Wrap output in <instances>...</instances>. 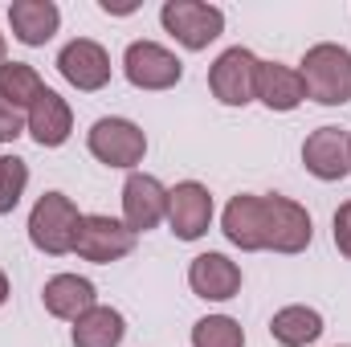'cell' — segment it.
I'll return each instance as SVG.
<instances>
[{
	"label": "cell",
	"instance_id": "1",
	"mask_svg": "<svg viewBox=\"0 0 351 347\" xmlns=\"http://www.w3.org/2000/svg\"><path fill=\"white\" fill-rule=\"evenodd\" d=\"M298 74L306 98H315L319 106H343L351 98V49L335 41H319L302 53Z\"/></svg>",
	"mask_w": 351,
	"mask_h": 347
},
{
	"label": "cell",
	"instance_id": "2",
	"mask_svg": "<svg viewBox=\"0 0 351 347\" xmlns=\"http://www.w3.org/2000/svg\"><path fill=\"white\" fill-rule=\"evenodd\" d=\"M78 225H82L78 204H74L66 192H45V196H37V204H33V213H29V241H33L41 254L62 258V254H74Z\"/></svg>",
	"mask_w": 351,
	"mask_h": 347
},
{
	"label": "cell",
	"instance_id": "3",
	"mask_svg": "<svg viewBox=\"0 0 351 347\" xmlns=\"http://www.w3.org/2000/svg\"><path fill=\"white\" fill-rule=\"evenodd\" d=\"M86 147L98 164L135 172V164H143V156H147V135H143L139 123L119 119V115H106V119H98V123L90 127Z\"/></svg>",
	"mask_w": 351,
	"mask_h": 347
},
{
	"label": "cell",
	"instance_id": "4",
	"mask_svg": "<svg viewBox=\"0 0 351 347\" xmlns=\"http://www.w3.org/2000/svg\"><path fill=\"white\" fill-rule=\"evenodd\" d=\"M160 25L172 33L184 49L200 53V49H208L225 33V12L217 4H200V0H168L160 8Z\"/></svg>",
	"mask_w": 351,
	"mask_h": 347
},
{
	"label": "cell",
	"instance_id": "5",
	"mask_svg": "<svg viewBox=\"0 0 351 347\" xmlns=\"http://www.w3.org/2000/svg\"><path fill=\"white\" fill-rule=\"evenodd\" d=\"M258 66H262V58L250 53L245 45L225 49L208 66V90H213V98L225 102V106H250L254 90H258Z\"/></svg>",
	"mask_w": 351,
	"mask_h": 347
},
{
	"label": "cell",
	"instance_id": "6",
	"mask_svg": "<svg viewBox=\"0 0 351 347\" xmlns=\"http://www.w3.org/2000/svg\"><path fill=\"white\" fill-rule=\"evenodd\" d=\"M265 200V250L274 254H302L315 237V225H311V213L290 200V196H278L269 192Z\"/></svg>",
	"mask_w": 351,
	"mask_h": 347
},
{
	"label": "cell",
	"instance_id": "7",
	"mask_svg": "<svg viewBox=\"0 0 351 347\" xmlns=\"http://www.w3.org/2000/svg\"><path fill=\"white\" fill-rule=\"evenodd\" d=\"M123 74L135 90H172L184 78V62L160 41H131L123 53Z\"/></svg>",
	"mask_w": 351,
	"mask_h": 347
},
{
	"label": "cell",
	"instance_id": "8",
	"mask_svg": "<svg viewBox=\"0 0 351 347\" xmlns=\"http://www.w3.org/2000/svg\"><path fill=\"white\" fill-rule=\"evenodd\" d=\"M131 250H135V233H131L123 221H114V217H106V213H90V217H82L78 241H74V254H78L82 261L110 265V261L127 258Z\"/></svg>",
	"mask_w": 351,
	"mask_h": 347
},
{
	"label": "cell",
	"instance_id": "9",
	"mask_svg": "<svg viewBox=\"0 0 351 347\" xmlns=\"http://www.w3.org/2000/svg\"><path fill=\"white\" fill-rule=\"evenodd\" d=\"M168 225L180 241H200L213 225V192L200 180H180L168 188Z\"/></svg>",
	"mask_w": 351,
	"mask_h": 347
},
{
	"label": "cell",
	"instance_id": "10",
	"mask_svg": "<svg viewBox=\"0 0 351 347\" xmlns=\"http://www.w3.org/2000/svg\"><path fill=\"white\" fill-rule=\"evenodd\" d=\"M168 221V188L147 172H131L123 184V225L139 237Z\"/></svg>",
	"mask_w": 351,
	"mask_h": 347
},
{
	"label": "cell",
	"instance_id": "11",
	"mask_svg": "<svg viewBox=\"0 0 351 347\" xmlns=\"http://www.w3.org/2000/svg\"><path fill=\"white\" fill-rule=\"evenodd\" d=\"M58 74L70 86H78L82 94H94V90H102L110 82V53L90 37H74L58 53Z\"/></svg>",
	"mask_w": 351,
	"mask_h": 347
},
{
	"label": "cell",
	"instance_id": "12",
	"mask_svg": "<svg viewBox=\"0 0 351 347\" xmlns=\"http://www.w3.org/2000/svg\"><path fill=\"white\" fill-rule=\"evenodd\" d=\"M302 168L323 180V184H335L351 172V147H348V131L339 127H319L306 135L302 143Z\"/></svg>",
	"mask_w": 351,
	"mask_h": 347
},
{
	"label": "cell",
	"instance_id": "13",
	"mask_svg": "<svg viewBox=\"0 0 351 347\" xmlns=\"http://www.w3.org/2000/svg\"><path fill=\"white\" fill-rule=\"evenodd\" d=\"M188 286L204 302H229L241 290V265L229 261L225 254H200L188 265Z\"/></svg>",
	"mask_w": 351,
	"mask_h": 347
},
{
	"label": "cell",
	"instance_id": "14",
	"mask_svg": "<svg viewBox=\"0 0 351 347\" xmlns=\"http://www.w3.org/2000/svg\"><path fill=\"white\" fill-rule=\"evenodd\" d=\"M221 233L245 250V254H258L265 250V200L254 192H241L225 204V217H221Z\"/></svg>",
	"mask_w": 351,
	"mask_h": 347
},
{
	"label": "cell",
	"instance_id": "15",
	"mask_svg": "<svg viewBox=\"0 0 351 347\" xmlns=\"http://www.w3.org/2000/svg\"><path fill=\"white\" fill-rule=\"evenodd\" d=\"M25 131L33 135L37 147H62V143L70 139V131H74V110H70V102H66L58 90H45V94L33 102V110L25 115Z\"/></svg>",
	"mask_w": 351,
	"mask_h": 347
},
{
	"label": "cell",
	"instance_id": "16",
	"mask_svg": "<svg viewBox=\"0 0 351 347\" xmlns=\"http://www.w3.org/2000/svg\"><path fill=\"white\" fill-rule=\"evenodd\" d=\"M41 302L53 319H66V323H78L86 311L98 307V290L90 278H78V274H53L41 290Z\"/></svg>",
	"mask_w": 351,
	"mask_h": 347
},
{
	"label": "cell",
	"instance_id": "17",
	"mask_svg": "<svg viewBox=\"0 0 351 347\" xmlns=\"http://www.w3.org/2000/svg\"><path fill=\"white\" fill-rule=\"evenodd\" d=\"M254 98L262 102L265 110H278V115L298 110L306 102L302 74L290 70V66H282V62H262L258 66V90H254Z\"/></svg>",
	"mask_w": 351,
	"mask_h": 347
},
{
	"label": "cell",
	"instance_id": "18",
	"mask_svg": "<svg viewBox=\"0 0 351 347\" xmlns=\"http://www.w3.org/2000/svg\"><path fill=\"white\" fill-rule=\"evenodd\" d=\"M8 25H12V37L21 45H45L62 25V8L53 0H12Z\"/></svg>",
	"mask_w": 351,
	"mask_h": 347
},
{
	"label": "cell",
	"instance_id": "19",
	"mask_svg": "<svg viewBox=\"0 0 351 347\" xmlns=\"http://www.w3.org/2000/svg\"><path fill=\"white\" fill-rule=\"evenodd\" d=\"M323 335V315L315 307H282L274 319H269V339L282 347H311Z\"/></svg>",
	"mask_w": 351,
	"mask_h": 347
},
{
	"label": "cell",
	"instance_id": "20",
	"mask_svg": "<svg viewBox=\"0 0 351 347\" xmlns=\"http://www.w3.org/2000/svg\"><path fill=\"white\" fill-rule=\"evenodd\" d=\"M123 335H127L123 315H119L114 307H102V302H98L94 311H86V315L70 327V344L74 347H119Z\"/></svg>",
	"mask_w": 351,
	"mask_h": 347
},
{
	"label": "cell",
	"instance_id": "21",
	"mask_svg": "<svg viewBox=\"0 0 351 347\" xmlns=\"http://www.w3.org/2000/svg\"><path fill=\"white\" fill-rule=\"evenodd\" d=\"M45 82H41V74L29 66V62H4L0 66V98L8 102V106H16L21 115H29L33 110V102L45 94Z\"/></svg>",
	"mask_w": 351,
	"mask_h": 347
},
{
	"label": "cell",
	"instance_id": "22",
	"mask_svg": "<svg viewBox=\"0 0 351 347\" xmlns=\"http://www.w3.org/2000/svg\"><path fill=\"white\" fill-rule=\"evenodd\" d=\"M192 347H245V331L229 315H208L192 327Z\"/></svg>",
	"mask_w": 351,
	"mask_h": 347
},
{
	"label": "cell",
	"instance_id": "23",
	"mask_svg": "<svg viewBox=\"0 0 351 347\" xmlns=\"http://www.w3.org/2000/svg\"><path fill=\"white\" fill-rule=\"evenodd\" d=\"M29 184V164L21 156H0V217H8Z\"/></svg>",
	"mask_w": 351,
	"mask_h": 347
},
{
	"label": "cell",
	"instance_id": "24",
	"mask_svg": "<svg viewBox=\"0 0 351 347\" xmlns=\"http://www.w3.org/2000/svg\"><path fill=\"white\" fill-rule=\"evenodd\" d=\"M331 229H335V250H339V254L351 261V200L335 208V221H331Z\"/></svg>",
	"mask_w": 351,
	"mask_h": 347
},
{
	"label": "cell",
	"instance_id": "25",
	"mask_svg": "<svg viewBox=\"0 0 351 347\" xmlns=\"http://www.w3.org/2000/svg\"><path fill=\"white\" fill-rule=\"evenodd\" d=\"M16 135H25V115L0 98V143H12Z\"/></svg>",
	"mask_w": 351,
	"mask_h": 347
},
{
	"label": "cell",
	"instance_id": "26",
	"mask_svg": "<svg viewBox=\"0 0 351 347\" xmlns=\"http://www.w3.org/2000/svg\"><path fill=\"white\" fill-rule=\"evenodd\" d=\"M8 302V278H4V270H0V307Z\"/></svg>",
	"mask_w": 351,
	"mask_h": 347
},
{
	"label": "cell",
	"instance_id": "27",
	"mask_svg": "<svg viewBox=\"0 0 351 347\" xmlns=\"http://www.w3.org/2000/svg\"><path fill=\"white\" fill-rule=\"evenodd\" d=\"M4 53H8V45H4V33H0V66H4V62H8V58H4Z\"/></svg>",
	"mask_w": 351,
	"mask_h": 347
},
{
	"label": "cell",
	"instance_id": "28",
	"mask_svg": "<svg viewBox=\"0 0 351 347\" xmlns=\"http://www.w3.org/2000/svg\"><path fill=\"white\" fill-rule=\"evenodd\" d=\"M348 147H351V135H348Z\"/></svg>",
	"mask_w": 351,
	"mask_h": 347
}]
</instances>
